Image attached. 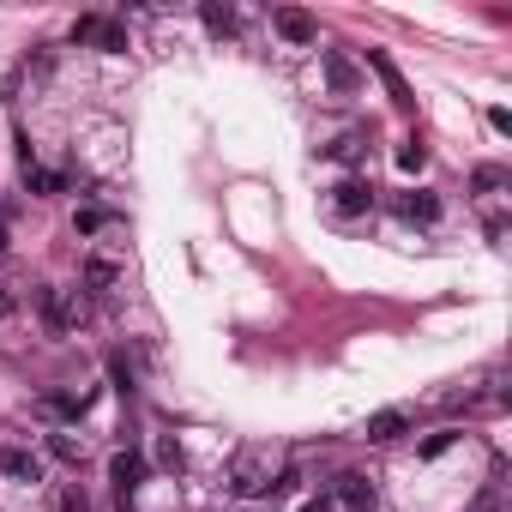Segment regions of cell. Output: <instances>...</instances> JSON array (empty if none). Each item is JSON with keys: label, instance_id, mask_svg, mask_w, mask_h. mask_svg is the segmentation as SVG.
Here are the masks:
<instances>
[{"label": "cell", "instance_id": "1", "mask_svg": "<svg viewBox=\"0 0 512 512\" xmlns=\"http://www.w3.org/2000/svg\"><path fill=\"white\" fill-rule=\"evenodd\" d=\"M37 302H43L49 332H79V326L91 320V296H85V290H43Z\"/></svg>", "mask_w": 512, "mask_h": 512}, {"label": "cell", "instance_id": "2", "mask_svg": "<svg viewBox=\"0 0 512 512\" xmlns=\"http://www.w3.org/2000/svg\"><path fill=\"white\" fill-rule=\"evenodd\" d=\"M73 43H91V49H103V55H127V25H121V19H103V13H85V19L73 25Z\"/></svg>", "mask_w": 512, "mask_h": 512}, {"label": "cell", "instance_id": "3", "mask_svg": "<svg viewBox=\"0 0 512 512\" xmlns=\"http://www.w3.org/2000/svg\"><path fill=\"white\" fill-rule=\"evenodd\" d=\"M332 506H338V512H374V506H380V488H374V476H362V470H344V476H338V488H332Z\"/></svg>", "mask_w": 512, "mask_h": 512}, {"label": "cell", "instance_id": "4", "mask_svg": "<svg viewBox=\"0 0 512 512\" xmlns=\"http://www.w3.org/2000/svg\"><path fill=\"white\" fill-rule=\"evenodd\" d=\"M0 476L37 488V482H43V458H37L31 446H19V440H0Z\"/></svg>", "mask_w": 512, "mask_h": 512}, {"label": "cell", "instance_id": "5", "mask_svg": "<svg viewBox=\"0 0 512 512\" xmlns=\"http://www.w3.org/2000/svg\"><path fill=\"white\" fill-rule=\"evenodd\" d=\"M368 67L380 73V85H386V97H392V109H404V115H410V109H416V91L404 85V73H398V61H392L386 49H368Z\"/></svg>", "mask_w": 512, "mask_h": 512}, {"label": "cell", "instance_id": "6", "mask_svg": "<svg viewBox=\"0 0 512 512\" xmlns=\"http://www.w3.org/2000/svg\"><path fill=\"white\" fill-rule=\"evenodd\" d=\"M229 488L235 494H272V476H266V464H260V452H241L235 464H229Z\"/></svg>", "mask_w": 512, "mask_h": 512}, {"label": "cell", "instance_id": "7", "mask_svg": "<svg viewBox=\"0 0 512 512\" xmlns=\"http://www.w3.org/2000/svg\"><path fill=\"white\" fill-rule=\"evenodd\" d=\"M272 31L284 37V43H296V49H308V43H320V25L302 13V7H278L272 13Z\"/></svg>", "mask_w": 512, "mask_h": 512}, {"label": "cell", "instance_id": "8", "mask_svg": "<svg viewBox=\"0 0 512 512\" xmlns=\"http://www.w3.org/2000/svg\"><path fill=\"white\" fill-rule=\"evenodd\" d=\"M332 211H338V217H368V211H374V187H368L362 175L338 181V187H332Z\"/></svg>", "mask_w": 512, "mask_h": 512}, {"label": "cell", "instance_id": "9", "mask_svg": "<svg viewBox=\"0 0 512 512\" xmlns=\"http://www.w3.org/2000/svg\"><path fill=\"white\" fill-rule=\"evenodd\" d=\"M85 410H91V398H73V392H43V398H37V416L55 422V428H73Z\"/></svg>", "mask_w": 512, "mask_h": 512}, {"label": "cell", "instance_id": "10", "mask_svg": "<svg viewBox=\"0 0 512 512\" xmlns=\"http://www.w3.org/2000/svg\"><path fill=\"white\" fill-rule=\"evenodd\" d=\"M109 482H115V494H121V500H133V494H139V482H145V452H133V446H127V452H115V458H109Z\"/></svg>", "mask_w": 512, "mask_h": 512}, {"label": "cell", "instance_id": "11", "mask_svg": "<svg viewBox=\"0 0 512 512\" xmlns=\"http://www.w3.org/2000/svg\"><path fill=\"white\" fill-rule=\"evenodd\" d=\"M404 428H410V410H398V404H392V410H374V416H368L362 440H368V446H392Z\"/></svg>", "mask_w": 512, "mask_h": 512}, {"label": "cell", "instance_id": "12", "mask_svg": "<svg viewBox=\"0 0 512 512\" xmlns=\"http://www.w3.org/2000/svg\"><path fill=\"white\" fill-rule=\"evenodd\" d=\"M121 290V266L103 260V253H91L85 260V296H115Z\"/></svg>", "mask_w": 512, "mask_h": 512}, {"label": "cell", "instance_id": "13", "mask_svg": "<svg viewBox=\"0 0 512 512\" xmlns=\"http://www.w3.org/2000/svg\"><path fill=\"white\" fill-rule=\"evenodd\" d=\"M320 67H326V85H332L338 97H356V91H362V73H356L338 49H326V55H320Z\"/></svg>", "mask_w": 512, "mask_h": 512}, {"label": "cell", "instance_id": "14", "mask_svg": "<svg viewBox=\"0 0 512 512\" xmlns=\"http://www.w3.org/2000/svg\"><path fill=\"white\" fill-rule=\"evenodd\" d=\"M392 211H398L404 223H434V217H440V199H434V193H398Z\"/></svg>", "mask_w": 512, "mask_h": 512}, {"label": "cell", "instance_id": "15", "mask_svg": "<svg viewBox=\"0 0 512 512\" xmlns=\"http://www.w3.org/2000/svg\"><path fill=\"white\" fill-rule=\"evenodd\" d=\"M25 187H31L37 199H55V193H67V175H55V169H43V163H25Z\"/></svg>", "mask_w": 512, "mask_h": 512}, {"label": "cell", "instance_id": "16", "mask_svg": "<svg viewBox=\"0 0 512 512\" xmlns=\"http://www.w3.org/2000/svg\"><path fill=\"white\" fill-rule=\"evenodd\" d=\"M326 157H332V163H362V157H368V133H344V139H332Z\"/></svg>", "mask_w": 512, "mask_h": 512}, {"label": "cell", "instance_id": "17", "mask_svg": "<svg viewBox=\"0 0 512 512\" xmlns=\"http://www.w3.org/2000/svg\"><path fill=\"white\" fill-rule=\"evenodd\" d=\"M199 19H205V31H211V37H235V13H229V7H217V0H205Z\"/></svg>", "mask_w": 512, "mask_h": 512}, {"label": "cell", "instance_id": "18", "mask_svg": "<svg viewBox=\"0 0 512 512\" xmlns=\"http://www.w3.org/2000/svg\"><path fill=\"white\" fill-rule=\"evenodd\" d=\"M49 452L67 458V464H79V458H85V440H79L73 428H61V434H49Z\"/></svg>", "mask_w": 512, "mask_h": 512}, {"label": "cell", "instance_id": "19", "mask_svg": "<svg viewBox=\"0 0 512 512\" xmlns=\"http://www.w3.org/2000/svg\"><path fill=\"white\" fill-rule=\"evenodd\" d=\"M109 223H115V217H109V211H103V205H85V211H79V217H73V229H79V235H103V229H109Z\"/></svg>", "mask_w": 512, "mask_h": 512}, {"label": "cell", "instance_id": "20", "mask_svg": "<svg viewBox=\"0 0 512 512\" xmlns=\"http://www.w3.org/2000/svg\"><path fill=\"white\" fill-rule=\"evenodd\" d=\"M422 163H428V145H416V139H404V145H398V169H404V175H416Z\"/></svg>", "mask_w": 512, "mask_h": 512}, {"label": "cell", "instance_id": "21", "mask_svg": "<svg viewBox=\"0 0 512 512\" xmlns=\"http://www.w3.org/2000/svg\"><path fill=\"white\" fill-rule=\"evenodd\" d=\"M452 446H458V428H440V434H428L416 452H422V458H440V452H452Z\"/></svg>", "mask_w": 512, "mask_h": 512}, {"label": "cell", "instance_id": "22", "mask_svg": "<svg viewBox=\"0 0 512 512\" xmlns=\"http://www.w3.org/2000/svg\"><path fill=\"white\" fill-rule=\"evenodd\" d=\"M470 181H476V193H500V187H506V169H494V163H482V169H476Z\"/></svg>", "mask_w": 512, "mask_h": 512}, {"label": "cell", "instance_id": "23", "mask_svg": "<svg viewBox=\"0 0 512 512\" xmlns=\"http://www.w3.org/2000/svg\"><path fill=\"white\" fill-rule=\"evenodd\" d=\"M109 380H115V386H121V392H133V368H127V362H121V356H115V362H109Z\"/></svg>", "mask_w": 512, "mask_h": 512}, {"label": "cell", "instance_id": "24", "mask_svg": "<svg viewBox=\"0 0 512 512\" xmlns=\"http://www.w3.org/2000/svg\"><path fill=\"white\" fill-rule=\"evenodd\" d=\"M157 464H163V470H181V446H175V440H163V446H157Z\"/></svg>", "mask_w": 512, "mask_h": 512}, {"label": "cell", "instance_id": "25", "mask_svg": "<svg viewBox=\"0 0 512 512\" xmlns=\"http://www.w3.org/2000/svg\"><path fill=\"white\" fill-rule=\"evenodd\" d=\"M61 512H91V500H85V488H67V494H61Z\"/></svg>", "mask_w": 512, "mask_h": 512}, {"label": "cell", "instance_id": "26", "mask_svg": "<svg viewBox=\"0 0 512 512\" xmlns=\"http://www.w3.org/2000/svg\"><path fill=\"white\" fill-rule=\"evenodd\" d=\"M296 512H338V506H332V494H314V500H302Z\"/></svg>", "mask_w": 512, "mask_h": 512}, {"label": "cell", "instance_id": "27", "mask_svg": "<svg viewBox=\"0 0 512 512\" xmlns=\"http://www.w3.org/2000/svg\"><path fill=\"white\" fill-rule=\"evenodd\" d=\"M470 512H500V494H494V488H488V494H482V500H476V506H470Z\"/></svg>", "mask_w": 512, "mask_h": 512}, {"label": "cell", "instance_id": "28", "mask_svg": "<svg viewBox=\"0 0 512 512\" xmlns=\"http://www.w3.org/2000/svg\"><path fill=\"white\" fill-rule=\"evenodd\" d=\"M7 314H13V290H7V284H0V320H7Z\"/></svg>", "mask_w": 512, "mask_h": 512}, {"label": "cell", "instance_id": "29", "mask_svg": "<svg viewBox=\"0 0 512 512\" xmlns=\"http://www.w3.org/2000/svg\"><path fill=\"white\" fill-rule=\"evenodd\" d=\"M0 253H7V217H0Z\"/></svg>", "mask_w": 512, "mask_h": 512}]
</instances>
